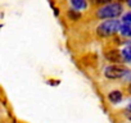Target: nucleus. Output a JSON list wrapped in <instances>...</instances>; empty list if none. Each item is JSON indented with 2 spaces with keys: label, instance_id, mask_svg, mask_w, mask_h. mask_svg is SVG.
Segmentation results:
<instances>
[{
  "label": "nucleus",
  "instance_id": "7ed1b4c3",
  "mask_svg": "<svg viewBox=\"0 0 131 123\" xmlns=\"http://www.w3.org/2000/svg\"><path fill=\"white\" fill-rule=\"evenodd\" d=\"M104 75H105L107 78H111V80L121 78L126 75V68L122 67V66H118V64H112V66L105 68Z\"/></svg>",
  "mask_w": 131,
  "mask_h": 123
},
{
  "label": "nucleus",
  "instance_id": "f257e3e1",
  "mask_svg": "<svg viewBox=\"0 0 131 123\" xmlns=\"http://www.w3.org/2000/svg\"><path fill=\"white\" fill-rule=\"evenodd\" d=\"M119 27H121V23H119L118 19H116V18L107 19V21L102 22V23L98 26L96 33H98L100 37H108V36L114 35L117 31H119Z\"/></svg>",
  "mask_w": 131,
  "mask_h": 123
},
{
  "label": "nucleus",
  "instance_id": "ddd939ff",
  "mask_svg": "<svg viewBox=\"0 0 131 123\" xmlns=\"http://www.w3.org/2000/svg\"><path fill=\"white\" fill-rule=\"evenodd\" d=\"M126 3H127V5L131 8V0H126Z\"/></svg>",
  "mask_w": 131,
  "mask_h": 123
},
{
  "label": "nucleus",
  "instance_id": "6e6552de",
  "mask_svg": "<svg viewBox=\"0 0 131 123\" xmlns=\"http://www.w3.org/2000/svg\"><path fill=\"white\" fill-rule=\"evenodd\" d=\"M70 2H71V5L75 9H77V10H82V9L86 8V2L85 0H70Z\"/></svg>",
  "mask_w": 131,
  "mask_h": 123
},
{
  "label": "nucleus",
  "instance_id": "423d86ee",
  "mask_svg": "<svg viewBox=\"0 0 131 123\" xmlns=\"http://www.w3.org/2000/svg\"><path fill=\"white\" fill-rule=\"evenodd\" d=\"M108 99H109V101H111V103L117 104V103H119V101L122 100V94H121V91H118V90L112 91V92H109Z\"/></svg>",
  "mask_w": 131,
  "mask_h": 123
},
{
  "label": "nucleus",
  "instance_id": "9b49d317",
  "mask_svg": "<svg viewBox=\"0 0 131 123\" xmlns=\"http://www.w3.org/2000/svg\"><path fill=\"white\" fill-rule=\"evenodd\" d=\"M123 22H128V23H131V12H128V13H126L125 16H123V19H122Z\"/></svg>",
  "mask_w": 131,
  "mask_h": 123
},
{
  "label": "nucleus",
  "instance_id": "9d476101",
  "mask_svg": "<svg viewBox=\"0 0 131 123\" xmlns=\"http://www.w3.org/2000/svg\"><path fill=\"white\" fill-rule=\"evenodd\" d=\"M123 113H125V115H126V117L131 120V104L126 106V109H125V112H123Z\"/></svg>",
  "mask_w": 131,
  "mask_h": 123
},
{
  "label": "nucleus",
  "instance_id": "f03ea898",
  "mask_svg": "<svg viewBox=\"0 0 131 123\" xmlns=\"http://www.w3.org/2000/svg\"><path fill=\"white\" fill-rule=\"evenodd\" d=\"M121 13H122V5L119 3H109L102 7L96 12V16L99 19H112L117 18Z\"/></svg>",
  "mask_w": 131,
  "mask_h": 123
},
{
  "label": "nucleus",
  "instance_id": "0eeeda50",
  "mask_svg": "<svg viewBox=\"0 0 131 123\" xmlns=\"http://www.w3.org/2000/svg\"><path fill=\"white\" fill-rule=\"evenodd\" d=\"M121 54H122V59L126 61V63H131V45L125 46L121 50Z\"/></svg>",
  "mask_w": 131,
  "mask_h": 123
},
{
  "label": "nucleus",
  "instance_id": "4468645a",
  "mask_svg": "<svg viewBox=\"0 0 131 123\" xmlns=\"http://www.w3.org/2000/svg\"><path fill=\"white\" fill-rule=\"evenodd\" d=\"M128 91H130V94H131V85L128 86Z\"/></svg>",
  "mask_w": 131,
  "mask_h": 123
},
{
  "label": "nucleus",
  "instance_id": "1a4fd4ad",
  "mask_svg": "<svg viewBox=\"0 0 131 123\" xmlns=\"http://www.w3.org/2000/svg\"><path fill=\"white\" fill-rule=\"evenodd\" d=\"M67 16H68V18L72 19V21H79L80 17H81V14H80L76 9H70L68 13H67Z\"/></svg>",
  "mask_w": 131,
  "mask_h": 123
},
{
  "label": "nucleus",
  "instance_id": "39448f33",
  "mask_svg": "<svg viewBox=\"0 0 131 123\" xmlns=\"http://www.w3.org/2000/svg\"><path fill=\"white\" fill-rule=\"evenodd\" d=\"M119 33L122 36H126V37H131V23L128 22H123L119 27Z\"/></svg>",
  "mask_w": 131,
  "mask_h": 123
},
{
  "label": "nucleus",
  "instance_id": "f8f14e48",
  "mask_svg": "<svg viewBox=\"0 0 131 123\" xmlns=\"http://www.w3.org/2000/svg\"><path fill=\"white\" fill-rule=\"evenodd\" d=\"M91 2L95 4H105V3H109L111 0H91Z\"/></svg>",
  "mask_w": 131,
  "mask_h": 123
},
{
  "label": "nucleus",
  "instance_id": "20e7f679",
  "mask_svg": "<svg viewBox=\"0 0 131 123\" xmlns=\"http://www.w3.org/2000/svg\"><path fill=\"white\" fill-rule=\"evenodd\" d=\"M105 56H107V59L109 61H116V63H119L121 60H123L122 59V54L118 50H109V51L105 53Z\"/></svg>",
  "mask_w": 131,
  "mask_h": 123
}]
</instances>
